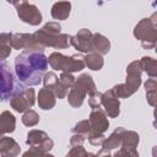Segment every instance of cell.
Returning <instances> with one entry per match:
<instances>
[{
	"label": "cell",
	"mask_w": 157,
	"mask_h": 157,
	"mask_svg": "<svg viewBox=\"0 0 157 157\" xmlns=\"http://www.w3.org/2000/svg\"><path fill=\"white\" fill-rule=\"evenodd\" d=\"M145 87H146L147 99H148L150 104H151V105H155V92H156V90H155V88H156V81H155V78L152 77L151 80H148V81L146 82Z\"/></svg>",
	"instance_id": "obj_22"
},
{
	"label": "cell",
	"mask_w": 157,
	"mask_h": 157,
	"mask_svg": "<svg viewBox=\"0 0 157 157\" xmlns=\"http://www.w3.org/2000/svg\"><path fill=\"white\" fill-rule=\"evenodd\" d=\"M156 15H153L151 18H145L142 20L134 31V36L141 40V44L144 48H153L156 43V22L153 20Z\"/></svg>",
	"instance_id": "obj_6"
},
{
	"label": "cell",
	"mask_w": 157,
	"mask_h": 157,
	"mask_svg": "<svg viewBox=\"0 0 157 157\" xmlns=\"http://www.w3.org/2000/svg\"><path fill=\"white\" fill-rule=\"evenodd\" d=\"M92 44H93V49L97 50L99 54H105L109 52V47H110L109 40L105 37H103L102 34H98V33L93 34L92 36Z\"/></svg>",
	"instance_id": "obj_18"
},
{
	"label": "cell",
	"mask_w": 157,
	"mask_h": 157,
	"mask_svg": "<svg viewBox=\"0 0 157 157\" xmlns=\"http://www.w3.org/2000/svg\"><path fill=\"white\" fill-rule=\"evenodd\" d=\"M13 5L17 7L18 16L23 22L36 26L42 21V15L39 10L34 5H29L27 0H16Z\"/></svg>",
	"instance_id": "obj_8"
},
{
	"label": "cell",
	"mask_w": 157,
	"mask_h": 157,
	"mask_svg": "<svg viewBox=\"0 0 157 157\" xmlns=\"http://www.w3.org/2000/svg\"><path fill=\"white\" fill-rule=\"evenodd\" d=\"M43 82H44V87L45 88H49V90H54L56 82H58V77L54 72H49L44 76L43 78Z\"/></svg>",
	"instance_id": "obj_24"
},
{
	"label": "cell",
	"mask_w": 157,
	"mask_h": 157,
	"mask_svg": "<svg viewBox=\"0 0 157 157\" xmlns=\"http://www.w3.org/2000/svg\"><path fill=\"white\" fill-rule=\"evenodd\" d=\"M48 67V59L40 49H25L15 59V71L18 80L28 86L38 85Z\"/></svg>",
	"instance_id": "obj_1"
},
{
	"label": "cell",
	"mask_w": 157,
	"mask_h": 157,
	"mask_svg": "<svg viewBox=\"0 0 157 157\" xmlns=\"http://www.w3.org/2000/svg\"><path fill=\"white\" fill-rule=\"evenodd\" d=\"M60 25L55 22L47 23L42 29L34 33L36 39L43 47H54V48H66L69 47V36L60 34Z\"/></svg>",
	"instance_id": "obj_2"
},
{
	"label": "cell",
	"mask_w": 157,
	"mask_h": 157,
	"mask_svg": "<svg viewBox=\"0 0 157 157\" xmlns=\"http://www.w3.org/2000/svg\"><path fill=\"white\" fill-rule=\"evenodd\" d=\"M128 78L125 85L115 86L112 91L117 97H128L132 94L141 83V66L140 61H134L128 66Z\"/></svg>",
	"instance_id": "obj_3"
},
{
	"label": "cell",
	"mask_w": 157,
	"mask_h": 157,
	"mask_svg": "<svg viewBox=\"0 0 157 157\" xmlns=\"http://www.w3.org/2000/svg\"><path fill=\"white\" fill-rule=\"evenodd\" d=\"M74 82H75V80H74L72 75H70L69 72H63L61 76L58 78V82H56V85L54 87L55 94L59 98H63L67 93L69 88L74 85Z\"/></svg>",
	"instance_id": "obj_14"
},
{
	"label": "cell",
	"mask_w": 157,
	"mask_h": 157,
	"mask_svg": "<svg viewBox=\"0 0 157 157\" xmlns=\"http://www.w3.org/2000/svg\"><path fill=\"white\" fill-rule=\"evenodd\" d=\"M7 1H9V2H12V4H15V1H16V0H7Z\"/></svg>",
	"instance_id": "obj_25"
},
{
	"label": "cell",
	"mask_w": 157,
	"mask_h": 157,
	"mask_svg": "<svg viewBox=\"0 0 157 157\" xmlns=\"http://www.w3.org/2000/svg\"><path fill=\"white\" fill-rule=\"evenodd\" d=\"M12 108L17 112H25L31 108L34 103V91L33 88H25L20 83L15 87V91L10 101Z\"/></svg>",
	"instance_id": "obj_7"
},
{
	"label": "cell",
	"mask_w": 157,
	"mask_h": 157,
	"mask_svg": "<svg viewBox=\"0 0 157 157\" xmlns=\"http://www.w3.org/2000/svg\"><path fill=\"white\" fill-rule=\"evenodd\" d=\"M85 64L91 70H101L103 66V59L98 53H90L85 58Z\"/></svg>",
	"instance_id": "obj_20"
},
{
	"label": "cell",
	"mask_w": 157,
	"mask_h": 157,
	"mask_svg": "<svg viewBox=\"0 0 157 157\" xmlns=\"http://www.w3.org/2000/svg\"><path fill=\"white\" fill-rule=\"evenodd\" d=\"M11 34L0 33V60L7 58L11 53Z\"/></svg>",
	"instance_id": "obj_19"
},
{
	"label": "cell",
	"mask_w": 157,
	"mask_h": 157,
	"mask_svg": "<svg viewBox=\"0 0 157 157\" xmlns=\"http://www.w3.org/2000/svg\"><path fill=\"white\" fill-rule=\"evenodd\" d=\"M101 103L103 104V107H104V109L109 117L115 118L119 114V99L112 90L105 92L104 94H102Z\"/></svg>",
	"instance_id": "obj_12"
},
{
	"label": "cell",
	"mask_w": 157,
	"mask_h": 157,
	"mask_svg": "<svg viewBox=\"0 0 157 157\" xmlns=\"http://www.w3.org/2000/svg\"><path fill=\"white\" fill-rule=\"evenodd\" d=\"M38 104L42 109H52L55 104V98L49 88H42L38 94Z\"/></svg>",
	"instance_id": "obj_15"
},
{
	"label": "cell",
	"mask_w": 157,
	"mask_h": 157,
	"mask_svg": "<svg viewBox=\"0 0 157 157\" xmlns=\"http://www.w3.org/2000/svg\"><path fill=\"white\" fill-rule=\"evenodd\" d=\"M15 130V117L10 112H4L0 115V134L12 132Z\"/></svg>",
	"instance_id": "obj_17"
},
{
	"label": "cell",
	"mask_w": 157,
	"mask_h": 157,
	"mask_svg": "<svg viewBox=\"0 0 157 157\" xmlns=\"http://www.w3.org/2000/svg\"><path fill=\"white\" fill-rule=\"evenodd\" d=\"M140 66L141 69H144L151 77L156 76V60L152 58H142V60L140 61Z\"/></svg>",
	"instance_id": "obj_21"
},
{
	"label": "cell",
	"mask_w": 157,
	"mask_h": 157,
	"mask_svg": "<svg viewBox=\"0 0 157 157\" xmlns=\"http://www.w3.org/2000/svg\"><path fill=\"white\" fill-rule=\"evenodd\" d=\"M49 64L54 70H61L64 72L69 71H80L85 67V58L80 55L64 56L60 53H53L49 56Z\"/></svg>",
	"instance_id": "obj_5"
},
{
	"label": "cell",
	"mask_w": 157,
	"mask_h": 157,
	"mask_svg": "<svg viewBox=\"0 0 157 157\" xmlns=\"http://www.w3.org/2000/svg\"><path fill=\"white\" fill-rule=\"evenodd\" d=\"M71 44L80 52H92L93 44H92V33L88 29H81L75 37H71Z\"/></svg>",
	"instance_id": "obj_11"
},
{
	"label": "cell",
	"mask_w": 157,
	"mask_h": 157,
	"mask_svg": "<svg viewBox=\"0 0 157 157\" xmlns=\"http://www.w3.org/2000/svg\"><path fill=\"white\" fill-rule=\"evenodd\" d=\"M90 123H91V126L93 128V130L97 131V132H103L109 126V123H108L104 113L101 112L98 108L93 109V112L91 113V115H90Z\"/></svg>",
	"instance_id": "obj_13"
},
{
	"label": "cell",
	"mask_w": 157,
	"mask_h": 157,
	"mask_svg": "<svg viewBox=\"0 0 157 157\" xmlns=\"http://www.w3.org/2000/svg\"><path fill=\"white\" fill-rule=\"evenodd\" d=\"M38 120H39V117H38V114H37L34 110H28V112L23 115V118H22L23 124L27 125V126H33V125H36V124L38 123Z\"/></svg>",
	"instance_id": "obj_23"
},
{
	"label": "cell",
	"mask_w": 157,
	"mask_h": 157,
	"mask_svg": "<svg viewBox=\"0 0 157 157\" xmlns=\"http://www.w3.org/2000/svg\"><path fill=\"white\" fill-rule=\"evenodd\" d=\"M13 91V75L9 65L0 60V99L6 101Z\"/></svg>",
	"instance_id": "obj_9"
},
{
	"label": "cell",
	"mask_w": 157,
	"mask_h": 157,
	"mask_svg": "<svg viewBox=\"0 0 157 157\" xmlns=\"http://www.w3.org/2000/svg\"><path fill=\"white\" fill-rule=\"evenodd\" d=\"M71 5L69 1H60L56 2L52 9V16L56 20H65L70 15Z\"/></svg>",
	"instance_id": "obj_16"
},
{
	"label": "cell",
	"mask_w": 157,
	"mask_h": 157,
	"mask_svg": "<svg viewBox=\"0 0 157 157\" xmlns=\"http://www.w3.org/2000/svg\"><path fill=\"white\" fill-rule=\"evenodd\" d=\"M96 91V86L90 75H81L69 93V103L72 107H80L83 102L86 93L92 94Z\"/></svg>",
	"instance_id": "obj_4"
},
{
	"label": "cell",
	"mask_w": 157,
	"mask_h": 157,
	"mask_svg": "<svg viewBox=\"0 0 157 157\" xmlns=\"http://www.w3.org/2000/svg\"><path fill=\"white\" fill-rule=\"evenodd\" d=\"M11 45L15 49H40L43 50V45L36 39L34 34H11Z\"/></svg>",
	"instance_id": "obj_10"
}]
</instances>
